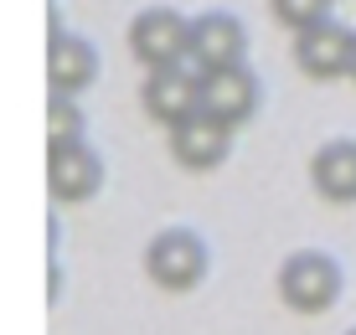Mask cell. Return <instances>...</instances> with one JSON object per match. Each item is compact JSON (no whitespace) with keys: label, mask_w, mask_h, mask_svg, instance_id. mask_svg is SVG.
I'll return each mask as SVG.
<instances>
[{"label":"cell","mask_w":356,"mask_h":335,"mask_svg":"<svg viewBox=\"0 0 356 335\" xmlns=\"http://www.w3.org/2000/svg\"><path fill=\"white\" fill-rule=\"evenodd\" d=\"M351 78H356V42H351Z\"/></svg>","instance_id":"14"},{"label":"cell","mask_w":356,"mask_h":335,"mask_svg":"<svg viewBox=\"0 0 356 335\" xmlns=\"http://www.w3.org/2000/svg\"><path fill=\"white\" fill-rule=\"evenodd\" d=\"M274 6V16L284 21V26L300 36L305 26H315V21H325V10H330V0H268Z\"/></svg>","instance_id":"13"},{"label":"cell","mask_w":356,"mask_h":335,"mask_svg":"<svg viewBox=\"0 0 356 335\" xmlns=\"http://www.w3.org/2000/svg\"><path fill=\"white\" fill-rule=\"evenodd\" d=\"M259 104H264V83L248 67H222V72H207L202 78V114H212L227 129L248 124L259 114Z\"/></svg>","instance_id":"7"},{"label":"cell","mask_w":356,"mask_h":335,"mask_svg":"<svg viewBox=\"0 0 356 335\" xmlns=\"http://www.w3.org/2000/svg\"><path fill=\"white\" fill-rule=\"evenodd\" d=\"M145 114L155 124H165V129H176L181 119H191L196 108H202V78L186 67V62H176V67H155L145 72Z\"/></svg>","instance_id":"6"},{"label":"cell","mask_w":356,"mask_h":335,"mask_svg":"<svg viewBox=\"0 0 356 335\" xmlns=\"http://www.w3.org/2000/svg\"><path fill=\"white\" fill-rule=\"evenodd\" d=\"M186 42H191V21L181 16V10L170 6H150L134 16L129 26V52L145 62V67H176V62H186Z\"/></svg>","instance_id":"4"},{"label":"cell","mask_w":356,"mask_h":335,"mask_svg":"<svg viewBox=\"0 0 356 335\" xmlns=\"http://www.w3.org/2000/svg\"><path fill=\"white\" fill-rule=\"evenodd\" d=\"M346 335H356V330H346Z\"/></svg>","instance_id":"15"},{"label":"cell","mask_w":356,"mask_h":335,"mask_svg":"<svg viewBox=\"0 0 356 335\" xmlns=\"http://www.w3.org/2000/svg\"><path fill=\"white\" fill-rule=\"evenodd\" d=\"M279 300L294 315H325L341 300V263L330 253H321V247L289 253L284 268H279Z\"/></svg>","instance_id":"2"},{"label":"cell","mask_w":356,"mask_h":335,"mask_svg":"<svg viewBox=\"0 0 356 335\" xmlns=\"http://www.w3.org/2000/svg\"><path fill=\"white\" fill-rule=\"evenodd\" d=\"M227 150H232V129L217 124L212 114H202V108L170 129V155H176L181 170H196V176H202V170H217L227 160Z\"/></svg>","instance_id":"8"},{"label":"cell","mask_w":356,"mask_h":335,"mask_svg":"<svg viewBox=\"0 0 356 335\" xmlns=\"http://www.w3.org/2000/svg\"><path fill=\"white\" fill-rule=\"evenodd\" d=\"M310 181L325 202L351 206L356 202V140H325L310 160Z\"/></svg>","instance_id":"11"},{"label":"cell","mask_w":356,"mask_h":335,"mask_svg":"<svg viewBox=\"0 0 356 335\" xmlns=\"http://www.w3.org/2000/svg\"><path fill=\"white\" fill-rule=\"evenodd\" d=\"M351 42L356 31H346L341 21H315V26H305L294 36V62H300L305 78L315 83H330V78H346L351 72Z\"/></svg>","instance_id":"5"},{"label":"cell","mask_w":356,"mask_h":335,"mask_svg":"<svg viewBox=\"0 0 356 335\" xmlns=\"http://www.w3.org/2000/svg\"><path fill=\"white\" fill-rule=\"evenodd\" d=\"M47 78H52V88L67 93V98L83 93V88H93V78H98V52H93L88 36L57 31V36H52V52H47Z\"/></svg>","instance_id":"10"},{"label":"cell","mask_w":356,"mask_h":335,"mask_svg":"<svg viewBox=\"0 0 356 335\" xmlns=\"http://www.w3.org/2000/svg\"><path fill=\"white\" fill-rule=\"evenodd\" d=\"M207 268H212V253H207V243L196 238V232H186V227L155 232L150 247H145V274H150V284L165 289V294L196 289V284L207 279Z\"/></svg>","instance_id":"1"},{"label":"cell","mask_w":356,"mask_h":335,"mask_svg":"<svg viewBox=\"0 0 356 335\" xmlns=\"http://www.w3.org/2000/svg\"><path fill=\"white\" fill-rule=\"evenodd\" d=\"M243 52H248V31L238 26V16L227 10H207V16L191 21V42H186V67L196 78L222 67H243Z\"/></svg>","instance_id":"3"},{"label":"cell","mask_w":356,"mask_h":335,"mask_svg":"<svg viewBox=\"0 0 356 335\" xmlns=\"http://www.w3.org/2000/svg\"><path fill=\"white\" fill-rule=\"evenodd\" d=\"M47 186H52L57 202L78 206L104 186V160L88 140L83 145H63V150H47Z\"/></svg>","instance_id":"9"},{"label":"cell","mask_w":356,"mask_h":335,"mask_svg":"<svg viewBox=\"0 0 356 335\" xmlns=\"http://www.w3.org/2000/svg\"><path fill=\"white\" fill-rule=\"evenodd\" d=\"M83 129H88V119H83L78 98L52 93V104H47V145H52V150H63V145H83Z\"/></svg>","instance_id":"12"}]
</instances>
